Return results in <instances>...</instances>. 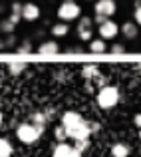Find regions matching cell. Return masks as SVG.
Masks as SVG:
<instances>
[{
	"label": "cell",
	"instance_id": "6da1fadb",
	"mask_svg": "<svg viewBox=\"0 0 141 157\" xmlns=\"http://www.w3.org/2000/svg\"><path fill=\"white\" fill-rule=\"evenodd\" d=\"M62 125L68 131V137H72L74 141H82V139H90L92 129H90V121L82 117V113L78 111H66L62 115Z\"/></svg>",
	"mask_w": 141,
	"mask_h": 157
},
{
	"label": "cell",
	"instance_id": "7a4b0ae2",
	"mask_svg": "<svg viewBox=\"0 0 141 157\" xmlns=\"http://www.w3.org/2000/svg\"><path fill=\"white\" fill-rule=\"evenodd\" d=\"M42 135H44V127L34 125V123H30V121H24V123H20V125L16 127V137H18L24 145L36 143Z\"/></svg>",
	"mask_w": 141,
	"mask_h": 157
},
{
	"label": "cell",
	"instance_id": "3957f363",
	"mask_svg": "<svg viewBox=\"0 0 141 157\" xmlns=\"http://www.w3.org/2000/svg\"><path fill=\"white\" fill-rule=\"evenodd\" d=\"M119 100H121V94H119V90L115 88V86H103V88H99V92L95 94V101H97V105L101 107V109H111V107H115L119 104Z\"/></svg>",
	"mask_w": 141,
	"mask_h": 157
},
{
	"label": "cell",
	"instance_id": "277c9868",
	"mask_svg": "<svg viewBox=\"0 0 141 157\" xmlns=\"http://www.w3.org/2000/svg\"><path fill=\"white\" fill-rule=\"evenodd\" d=\"M58 18H60V22H74V20H80L82 18V6L78 2H74V0H64V2L58 6Z\"/></svg>",
	"mask_w": 141,
	"mask_h": 157
},
{
	"label": "cell",
	"instance_id": "5b68a950",
	"mask_svg": "<svg viewBox=\"0 0 141 157\" xmlns=\"http://www.w3.org/2000/svg\"><path fill=\"white\" fill-rule=\"evenodd\" d=\"M93 12L95 16H101V18H111L117 12V2L115 0H95Z\"/></svg>",
	"mask_w": 141,
	"mask_h": 157
},
{
	"label": "cell",
	"instance_id": "8992f818",
	"mask_svg": "<svg viewBox=\"0 0 141 157\" xmlns=\"http://www.w3.org/2000/svg\"><path fill=\"white\" fill-rule=\"evenodd\" d=\"M97 34H99V38L101 40H113V38H117V34H119V24L115 22V20H105L103 24H99L97 26Z\"/></svg>",
	"mask_w": 141,
	"mask_h": 157
},
{
	"label": "cell",
	"instance_id": "52a82bcc",
	"mask_svg": "<svg viewBox=\"0 0 141 157\" xmlns=\"http://www.w3.org/2000/svg\"><path fill=\"white\" fill-rule=\"evenodd\" d=\"M42 16V10H40V6L36 2H24L22 4V20H26V22H36V20Z\"/></svg>",
	"mask_w": 141,
	"mask_h": 157
},
{
	"label": "cell",
	"instance_id": "ba28073f",
	"mask_svg": "<svg viewBox=\"0 0 141 157\" xmlns=\"http://www.w3.org/2000/svg\"><path fill=\"white\" fill-rule=\"evenodd\" d=\"M52 157H82V153L74 145H70V143L64 141V143H58V145L54 147Z\"/></svg>",
	"mask_w": 141,
	"mask_h": 157
},
{
	"label": "cell",
	"instance_id": "9c48e42d",
	"mask_svg": "<svg viewBox=\"0 0 141 157\" xmlns=\"http://www.w3.org/2000/svg\"><path fill=\"white\" fill-rule=\"evenodd\" d=\"M119 34H123L127 40H135L139 34V26L135 22H131V20H127V22H123L119 26Z\"/></svg>",
	"mask_w": 141,
	"mask_h": 157
},
{
	"label": "cell",
	"instance_id": "30bf717a",
	"mask_svg": "<svg viewBox=\"0 0 141 157\" xmlns=\"http://www.w3.org/2000/svg\"><path fill=\"white\" fill-rule=\"evenodd\" d=\"M38 54H58V50H60V46H58V42L56 40H46V42H42V44H38Z\"/></svg>",
	"mask_w": 141,
	"mask_h": 157
},
{
	"label": "cell",
	"instance_id": "8fae6325",
	"mask_svg": "<svg viewBox=\"0 0 141 157\" xmlns=\"http://www.w3.org/2000/svg\"><path fill=\"white\" fill-rule=\"evenodd\" d=\"M50 34H52L54 38H64V36L70 34V24H66V22H56L52 28H50Z\"/></svg>",
	"mask_w": 141,
	"mask_h": 157
},
{
	"label": "cell",
	"instance_id": "7c38bea8",
	"mask_svg": "<svg viewBox=\"0 0 141 157\" xmlns=\"http://www.w3.org/2000/svg\"><path fill=\"white\" fill-rule=\"evenodd\" d=\"M131 153V149H129V145L127 143H113L111 145V157H129Z\"/></svg>",
	"mask_w": 141,
	"mask_h": 157
},
{
	"label": "cell",
	"instance_id": "4fadbf2b",
	"mask_svg": "<svg viewBox=\"0 0 141 157\" xmlns=\"http://www.w3.org/2000/svg\"><path fill=\"white\" fill-rule=\"evenodd\" d=\"M105 50H107L105 40H101V38H93L92 42H90V52H92V54H103Z\"/></svg>",
	"mask_w": 141,
	"mask_h": 157
},
{
	"label": "cell",
	"instance_id": "5bb4252c",
	"mask_svg": "<svg viewBox=\"0 0 141 157\" xmlns=\"http://www.w3.org/2000/svg\"><path fill=\"white\" fill-rule=\"evenodd\" d=\"M82 76L86 78V82H92V80H95V78L97 76H101V74H99V70H97V66H86L84 70H82Z\"/></svg>",
	"mask_w": 141,
	"mask_h": 157
},
{
	"label": "cell",
	"instance_id": "9a60e30c",
	"mask_svg": "<svg viewBox=\"0 0 141 157\" xmlns=\"http://www.w3.org/2000/svg\"><path fill=\"white\" fill-rule=\"evenodd\" d=\"M12 153H14L12 143L6 137H0V157H12Z\"/></svg>",
	"mask_w": 141,
	"mask_h": 157
},
{
	"label": "cell",
	"instance_id": "2e32d148",
	"mask_svg": "<svg viewBox=\"0 0 141 157\" xmlns=\"http://www.w3.org/2000/svg\"><path fill=\"white\" fill-rule=\"evenodd\" d=\"M30 123H34V125H40V127H44L48 123V117H46V113L44 111H34V113L30 115Z\"/></svg>",
	"mask_w": 141,
	"mask_h": 157
},
{
	"label": "cell",
	"instance_id": "e0dca14e",
	"mask_svg": "<svg viewBox=\"0 0 141 157\" xmlns=\"http://www.w3.org/2000/svg\"><path fill=\"white\" fill-rule=\"evenodd\" d=\"M54 137L58 139V143H64L66 139H68V131L64 129V125H62V123L54 127Z\"/></svg>",
	"mask_w": 141,
	"mask_h": 157
},
{
	"label": "cell",
	"instance_id": "ac0fdd59",
	"mask_svg": "<svg viewBox=\"0 0 141 157\" xmlns=\"http://www.w3.org/2000/svg\"><path fill=\"white\" fill-rule=\"evenodd\" d=\"M14 28H16V24L14 22H10V20H2V22H0V34H8L10 36L12 32H14Z\"/></svg>",
	"mask_w": 141,
	"mask_h": 157
},
{
	"label": "cell",
	"instance_id": "d6986e66",
	"mask_svg": "<svg viewBox=\"0 0 141 157\" xmlns=\"http://www.w3.org/2000/svg\"><path fill=\"white\" fill-rule=\"evenodd\" d=\"M92 28H93V18H90V16L80 18V22H78V30H92Z\"/></svg>",
	"mask_w": 141,
	"mask_h": 157
},
{
	"label": "cell",
	"instance_id": "ffe728a7",
	"mask_svg": "<svg viewBox=\"0 0 141 157\" xmlns=\"http://www.w3.org/2000/svg\"><path fill=\"white\" fill-rule=\"evenodd\" d=\"M24 68H26V64H24V62H12L10 66H8V70H10V74H22L24 72Z\"/></svg>",
	"mask_w": 141,
	"mask_h": 157
},
{
	"label": "cell",
	"instance_id": "44dd1931",
	"mask_svg": "<svg viewBox=\"0 0 141 157\" xmlns=\"http://www.w3.org/2000/svg\"><path fill=\"white\" fill-rule=\"evenodd\" d=\"M78 36H80L82 42H92L93 40V30H78Z\"/></svg>",
	"mask_w": 141,
	"mask_h": 157
},
{
	"label": "cell",
	"instance_id": "7402d4cb",
	"mask_svg": "<svg viewBox=\"0 0 141 157\" xmlns=\"http://www.w3.org/2000/svg\"><path fill=\"white\" fill-rule=\"evenodd\" d=\"M74 147H76L80 153H84L86 149L90 147V139H82V141H74Z\"/></svg>",
	"mask_w": 141,
	"mask_h": 157
},
{
	"label": "cell",
	"instance_id": "603a6c76",
	"mask_svg": "<svg viewBox=\"0 0 141 157\" xmlns=\"http://www.w3.org/2000/svg\"><path fill=\"white\" fill-rule=\"evenodd\" d=\"M18 52H20V54H30V52H32V44H30V42H22V44L18 46Z\"/></svg>",
	"mask_w": 141,
	"mask_h": 157
},
{
	"label": "cell",
	"instance_id": "cb8c5ba5",
	"mask_svg": "<svg viewBox=\"0 0 141 157\" xmlns=\"http://www.w3.org/2000/svg\"><path fill=\"white\" fill-rule=\"evenodd\" d=\"M133 20H135V24H137V26H141V4H137V6H135Z\"/></svg>",
	"mask_w": 141,
	"mask_h": 157
},
{
	"label": "cell",
	"instance_id": "d4e9b609",
	"mask_svg": "<svg viewBox=\"0 0 141 157\" xmlns=\"http://www.w3.org/2000/svg\"><path fill=\"white\" fill-rule=\"evenodd\" d=\"M12 14L22 16V2H12Z\"/></svg>",
	"mask_w": 141,
	"mask_h": 157
},
{
	"label": "cell",
	"instance_id": "484cf974",
	"mask_svg": "<svg viewBox=\"0 0 141 157\" xmlns=\"http://www.w3.org/2000/svg\"><path fill=\"white\" fill-rule=\"evenodd\" d=\"M111 52L113 54H123L125 52V46H123V44H113V46H111Z\"/></svg>",
	"mask_w": 141,
	"mask_h": 157
},
{
	"label": "cell",
	"instance_id": "4316f807",
	"mask_svg": "<svg viewBox=\"0 0 141 157\" xmlns=\"http://www.w3.org/2000/svg\"><path fill=\"white\" fill-rule=\"evenodd\" d=\"M90 129H92V133H99V129H101V125H99L97 121H90Z\"/></svg>",
	"mask_w": 141,
	"mask_h": 157
},
{
	"label": "cell",
	"instance_id": "83f0119b",
	"mask_svg": "<svg viewBox=\"0 0 141 157\" xmlns=\"http://www.w3.org/2000/svg\"><path fill=\"white\" fill-rule=\"evenodd\" d=\"M133 123L141 129V113H135V117H133Z\"/></svg>",
	"mask_w": 141,
	"mask_h": 157
},
{
	"label": "cell",
	"instance_id": "f1b7e54d",
	"mask_svg": "<svg viewBox=\"0 0 141 157\" xmlns=\"http://www.w3.org/2000/svg\"><path fill=\"white\" fill-rule=\"evenodd\" d=\"M2 123H4V115H2V111H0V127H2Z\"/></svg>",
	"mask_w": 141,
	"mask_h": 157
},
{
	"label": "cell",
	"instance_id": "f546056e",
	"mask_svg": "<svg viewBox=\"0 0 141 157\" xmlns=\"http://www.w3.org/2000/svg\"><path fill=\"white\" fill-rule=\"evenodd\" d=\"M137 70H139V72H141V64H139V68H137Z\"/></svg>",
	"mask_w": 141,
	"mask_h": 157
},
{
	"label": "cell",
	"instance_id": "4dcf8cb0",
	"mask_svg": "<svg viewBox=\"0 0 141 157\" xmlns=\"http://www.w3.org/2000/svg\"><path fill=\"white\" fill-rule=\"evenodd\" d=\"M139 139H141V129H139Z\"/></svg>",
	"mask_w": 141,
	"mask_h": 157
}]
</instances>
